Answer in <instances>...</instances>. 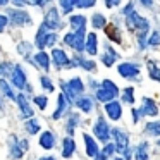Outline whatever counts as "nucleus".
Here are the masks:
<instances>
[{"mask_svg": "<svg viewBox=\"0 0 160 160\" xmlns=\"http://www.w3.org/2000/svg\"><path fill=\"white\" fill-rule=\"evenodd\" d=\"M126 26H128L129 31H136V35L148 33V29H150V22L145 18H141L139 14H136L134 11L126 16Z\"/></svg>", "mask_w": 160, "mask_h": 160, "instance_id": "f257e3e1", "label": "nucleus"}, {"mask_svg": "<svg viewBox=\"0 0 160 160\" xmlns=\"http://www.w3.org/2000/svg\"><path fill=\"white\" fill-rule=\"evenodd\" d=\"M60 88H62V93L66 95L71 102H72L74 98L81 97L83 91H84V84L79 78H72V79L67 81V83L66 81H60Z\"/></svg>", "mask_w": 160, "mask_h": 160, "instance_id": "f03ea898", "label": "nucleus"}, {"mask_svg": "<svg viewBox=\"0 0 160 160\" xmlns=\"http://www.w3.org/2000/svg\"><path fill=\"white\" fill-rule=\"evenodd\" d=\"M59 40V35L55 31H48L45 26H40L38 33H36V38H35V45L38 47L40 50L47 48V47H53Z\"/></svg>", "mask_w": 160, "mask_h": 160, "instance_id": "7ed1b4c3", "label": "nucleus"}, {"mask_svg": "<svg viewBox=\"0 0 160 160\" xmlns=\"http://www.w3.org/2000/svg\"><path fill=\"white\" fill-rule=\"evenodd\" d=\"M29 148V141L28 139H21L18 136H11L9 139V157L12 160H19L24 157V153Z\"/></svg>", "mask_w": 160, "mask_h": 160, "instance_id": "20e7f679", "label": "nucleus"}, {"mask_svg": "<svg viewBox=\"0 0 160 160\" xmlns=\"http://www.w3.org/2000/svg\"><path fill=\"white\" fill-rule=\"evenodd\" d=\"M7 18L9 22H11L14 28H24V26H29L33 22V19L29 18V12L22 11V9H9L7 11Z\"/></svg>", "mask_w": 160, "mask_h": 160, "instance_id": "39448f33", "label": "nucleus"}, {"mask_svg": "<svg viewBox=\"0 0 160 160\" xmlns=\"http://www.w3.org/2000/svg\"><path fill=\"white\" fill-rule=\"evenodd\" d=\"M117 95H119V88L115 86V83L110 79H105L103 83H102V88L97 90V98L100 102H112Z\"/></svg>", "mask_w": 160, "mask_h": 160, "instance_id": "423d86ee", "label": "nucleus"}, {"mask_svg": "<svg viewBox=\"0 0 160 160\" xmlns=\"http://www.w3.org/2000/svg\"><path fill=\"white\" fill-rule=\"evenodd\" d=\"M64 43H66L67 47H71V48H74L76 52H83L84 43H86V40H84V31L67 33V35L64 36Z\"/></svg>", "mask_w": 160, "mask_h": 160, "instance_id": "0eeeda50", "label": "nucleus"}, {"mask_svg": "<svg viewBox=\"0 0 160 160\" xmlns=\"http://www.w3.org/2000/svg\"><path fill=\"white\" fill-rule=\"evenodd\" d=\"M43 26H45L47 29H57L59 31L60 28H62V21H60V12L57 11V7H50L48 11L45 12V18H43Z\"/></svg>", "mask_w": 160, "mask_h": 160, "instance_id": "6e6552de", "label": "nucleus"}, {"mask_svg": "<svg viewBox=\"0 0 160 160\" xmlns=\"http://www.w3.org/2000/svg\"><path fill=\"white\" fill-rule=\"evenodd\" d=\"M93 132L102 143H108V139H110V128H108V124L105 122L103 117L97 119V122L93 126Z\"/></svg>", "mask_w": 160, "mask_h": 160, "instance_id": "1a4fd4ad", "label": "nucleus"}, {"mask_svg": "<svg viewBox=\"0 0 160 160\" xmlns=\"http://www.w3.org/2000/svg\"><path fill=\"white\" fill-rule=\"evenodd\" d=\"M11 81H12V86H16L18 90H26L28 78H26V72L22 71V67L19 64H14V69H12V74H11Z\"/></svg>", "mask_w": 160, "mask_h": 160, "instance_id": "9d476101", "label": "nucleus"}, {"mask_svg": "<svg viewBox=\"0 0 160 160\" xmlns=\"http://www.w3.org/2000/svg\"><path fill=\"white\" fill-rule=\"evenodd\" d=\"M50 59L53 60V66H55V69L72 67V64H71V59L67 57V53L64 52L62 48H53V50H52V57H50Z\"/></svg>", "mask_w": 160, "mask_h": 160, "instance_id": "9b49d317", "label": "nucleus"}, {"mask_svg": "<svg viewBox=\"0 0 160 160\" xmlns=\"http://www.w3.org/2000/svg\"><path fill=\"white\" fill-rule=\"evenodd\" d=\"M71 105H72V102H71L64 93H60L59 97H57V108H55V112H53L52 117L55 119V121L60 119V117H64V115L71 110Z\"/></svg>", "mask_w": 160, "mask_h": 160, "instance_id": "f8f14e48", "label": "nucleus"}, {"mask_svg": "<svg viewBox=\"0 0 160 160\" xmlns=\"http://www.w3.org/2000/svg\"><path fill=\"white\" fill-rule=\"evenodd\" d=\"M16 103H18V107H19V110H21V115L24 119H31L33 117V108H31V105H29V100L26 98V95L24 93H18L16 95Z\"/></svg>", "mask_w": 160, "mask_h": 160, "instance_id": "ddd939ff", "label": "nucleus"}, {"mask_svg": "<svg viewBox=\"0 0 160 160\" xmlns=\"http://www.w3.org/2000/svg\"><path fill=\"white\" fill-rule=\"evenodd\" d=\"M112 136H114V139H115V148L121 153H124L126 150H128V145H129L128 134H126L122 129H114V131H112Z\"/></svg>", "mask_w": 160, "mask_h": 160, "instance_id": "4468645a", "label": "nucleus"}, {"mask_svg": "<svg viewBox=\"0 0 160 160\" xmlns=\"http://www.w3.org/2000/svg\"><path fill=\"white\" fill-rule=\"evenodd\" d=\"M117 71H119V74H121L122 78H136L139 74V67L136 66V64H131V62H124V64H121V66L117 67Z\"/></svg>", "mask_w": 160, "mask_h": 160, "instance_id": "2eb2a0df", "label": "nucleus"}, {"mask_svg": "<svg viewBox=\"0 0 160 160\" xmlns=\"http://www.w3.org/2000/svg\"><path fill=\"white\" fill-rule=\"evenodd\" d=\"M105 112H107V115L112 119V121H119L122 115V107L119 102H107V105H105Z\"/></svg>", "mask_w": 160, "mask_h": 160, "instance_id": "dca6fc26", "label": "nucleus"}, {"mask_svg": "<svg viewBox=\"0 0 160 160\" xmlns=\"http://www.w3.org/2000/svg\"><path fill=\"white\" fill-rule=\"evenodd\" d=\"M83 139H84V146H86V155L88 157H97L98 153H100V152H98L97 141H95L90 134H86V132L83 134Z\"/></svg>", "mask_w": 160, "mask_h": 160, "instance_id": "f3484780", "label": "nucleus"}, {"mask_svg": "<svg viewBox=\"0 0 160 160\" xmlns=\"http://www.w3.org/2000/svg\"><path fill=\"white\" fill-rule=\"evenodd\" d=\"M69 24L74 31H84L86 29V18L81 14H74L69 18Z\"/></svg>", "mask_w": 160, "mask_h": 160, "instance_id": "a211bd4d", "label": "nucleus"}, {"mask_svg": "<svg viewBox=\"0 0 160 160\" xmlns=\"http://www.w3.org/2000/svg\"><path fill=\"white\" fill-rule=\"evenodd\" d=\"M141 112L143 115H157L158 114V107L152 98H143V105H141Z\"/></svg>", "mask_w": 160, "mask_h": 160, "instance_id": "6ab92c4d", "label": "nucleus"}, {"mask_svg": "<svg viewBox=\"0 0 160 160\" xmlns=\"http://www.w3.org/2000/svg\"><path fill=\"white\" fill-rule=\"evenodd\" d=\"M40 146L45 150H52L55 146V134L52 131H45L40 136Z\"/></svg>", "mask_w": 160, "mask_h": 160, "instance_id": "aec40b11", "label": "nucleus"}, {"mask_svg": "<svg viewBox=\"0 0 160 160\" xmlns=\"http://www.w3.org/2000/svg\"><path fill=\"white\" fill-rule=\"evenodd\" d=\"M84 50H86L90 55H97L98 52V38L95 33H90L86 36V43H84Z\"/></svg>", "mask_w": 160, "mask_h": 160, "instance_id": "412c9836", "label": "nucleus"}, {"mask_svg": "<svg viewBox=\"0 0 160 160\" xmlns=\"http://www.w3.org/2000/svg\"><path fill=\"white\" fill-rule=\"evenodd\" d=\"M35 62L38 67H42L43 71H50V55L45 53V50H40L35 55Z\"/></svg>", "mask_w": 160, "mask_h": 160, "instance_id": "4be33fe9", "label": "nucleus"}, {"mask_svg": "<svg viewBox=\"0 0 160 160\" xmlns=\"http://www.w3.org/2000/svg\"><path fill=\"white\" fill-rule=\"evenodd\" d=\"M74 150H76V143H74V139L71 138H64L62 141V157L64 158H71L74 153Z\"/></svg>", "mask_w": 160, "mask_h": 160, "instance_id": "5701e85b", "label": "nucleus"}, {"mask_svg": "<svg viewBox=\"0 0 160 160\" xmlns=\"http://www.w3.org/2000/svg\"><path fill=\"white\" fill-rule=\"evenodd\" d=\"M76 105H78V108H79V110L90 114L91 108H93V100H91L90 97H79V98L76 100Z\"/></svg>", "mask_w": 160, "mask_h": 160, "instance_id": "b1692460", "label": "nucleus"}, {"mask_svg": "<svg viewBox=\"0 0 160 160\" xmlns=\"http://www.w3.org/2000/svg\"><path fill=\"white\" fill-rule=\"evenodd\" d=\"M105 35L108 36V40H112L114 43H121V33H119V29H117V26H114V24H108V26H105Z\"/></svg>", "mask_w": 160, "mask_h": 160, "instance_id": "393cba45", "label": "nucleus"}, {"mask_svg": "<svg viewBox=\"0 0 160 160\" xmlns=\"http://www.w3.org/2000/svg\"><path fill=\"white\" fill-rule=\"evenodd\" d=\"M115 60H117V53H115L114 50H112L110 47L107 45V47H105V53L102 55V62H103L107 67H110L112 64L115 62Z\"/></svg>", "mask_w": 160, "mask_h": 160, "instance_id": "a878e982", "label": "nucleus"}, {"mask_svg": "<svg viewBox=\"0 0 160 160\" xmlns=\"http://www.w3.org/2000/svg\"><path fill=\"white\" fill-rule=\"evenodd\" d=\"M31 48H33L31 43H28V42H21L18 47H16V52H18L19 55H22L26 60H29V57H31Z\"/></svg>", "mask_w": 160, "mask_h": 160, "instance_id": "bb28decb", "label": "nucleus"}, {"mask_svg": "<svg viewBox=\"0 0 160 160\" xmlns=\"http://www.w3.org/2000/svg\"><path fill=\"white\" fill-rule=\"evenodd\" d=\"M12 84H9L5 79H0V93L5 95V97L9 98V100H16V93L12 91Z\"/></svg>", "mask_w": 160, "mask_h": 160, "instance_id": "cd10ccee", "label": "nucleus"}, {"mask_svg": "<svg viewBox=\"0 0 160 160\" xmlns=\"http://www.w3.org/2000/svg\"><path fill=\"white\" fill-rule=\"evenodd\" d=\"M24 129H26V132L28 134H36V132L40 131V122L36 121V119H28L26 121V124H24Z\"/></svg>", "mask_w": 160, "mask_h": 160, "instance_id": "c85d7f7f", "label": "nucleus"}, {"mask_svg": "<svg viewBox=\"0 0 160 160\" xmlns=\"http://www.w3.org/2000/svg\"><path fill=\"white\" fill-rule=\"evenodd\" d=\"M12 69H14V62L4 60V62L0 64V76H2V78H11Z\"/></svg>", "mask_w": 160, "mask_h": 160, "instance_id": "c756f323", "label": "nucleus"}, {"mask_svg": "<svg viewBox=\"0 0 160 160\" xmlns=\"http://www.w3.org/2000/svg\"><path fill=\"white\" fill-rule=\"evenodd\" d=\"M91 26H93L95 29H102L107 26V21H105V16L102 14H93V18H91Z\"/></svg>", "mask_w": 160, "mask_h": 160, "instance_id": "7c9ffc66", "label": "nucleus"}, {"mask_svg": "<svg viewBox=\"0 0 160 160\" xmlns=\"http://www.w3.org/2000/svg\"><path fill=\"white\" fill-rule=\"evenodd\" d=\"M78 122H79V115H78V114H71L69 121H67V124H66V129H67V132H69L71 136H72V132H74V129H76Z\"/></svg>", "mask_w": 160, "mask_h": 160, "instance_id": "2f4dec72", "label": "nucleus"}, {"mask_svg": "<svg viewBox=\"0 0 160 160\" xmlns=\"http://www.w3.org/2000/svg\"><path fill=\"white\" fill-rule=\"evenodd\" d=\"M59 5L64 14H71V11L76 7V0H59Z\"/></svg>", "mask_w": 160, "mask_h": 160, "instance_id": "473e14b6", "label": "nucleus"}, {"mask_svg": "<svg viewBox=\"0 0 160 160\" xmlns=\"http://www.w3.org/2000/svg\"><path fill=\"white\" fill-rule=\"evenodd\" d=\"M146 148H148V143H141V145L136 148V160H148Z\"/></svg>", "mask_w": 160, "mask_h": 160, "instance_id": "72a5a7b5", "label": "nucleus"}, {"mask_svg": "<svg viewBox=\"0 0 160 160\" xmlns=\"http://www.w3.org/2000/svg\"><path fill=\"white\" fill-rule=\"evenodd\" d=\"M145 131L152 136H160V122H150V124H146Z\"/></svg>", "mask_w": 160, "mask_h": 160, "instance_id": "f704fd0d", "label": "nucleus"}, {"mask_svg": "<svg viewBox=\"0 0 160 160\" xmlns=\"http://www.w3.org/2000/svg\"><path fill=\"white\" fill-rule=\"evenodd\" d=\"M148 67H150V78H152L153 81H158V83H160V69L155 66V62H152V60H150Z\"/></svg>", "mask_w": 160, "mask_h": 160, "instance_id": "c9c22d12", "label": "nucleus"}, {"mask_svg": "<svg viewBox=\"0 0 160 160\" xmlns=\"http://www.w3.org/2000/svg\"><path fill=\"white\" fill-rule=\"evenodd\" d=\"M122 100L128 102V103H132V102H134V90H132V86H128L122 91Z\"/></svg>", "mask_w": 160, "mask_h": 160, "instance_id": "e433bc0d", "label": "nucleus"}, {"mask_svg": "<svg viewBox=\"0 0 160 160\" xmlns=\"http://www.w3.org/2000/svg\"><path fill=\"white\" fill-rule=\"evenodd\" d=\"M33 100H35V103L38 105V108H40V110H45V108H47V105H48V98H47L45 95H38V97H35Z\"/></svg>", "mask_w": 160, "mask_h": 160, "instance_id": "4c0bfd02", "label": "nucleus"}, {"mask_svg": "<svg viewBox=\"0 0 160 160\" xmlns=\"http://www.w3.org/2000/svg\"><path fill=\"white\" fill-rule=\"evenodd\" d=\"M40 83H42V88H45L47 91H53V90H55L53 83L50 81V78H47V76H42V78H40Z\"/></svg>", "mask_w": 160, "mask_h": 160, "instance_id": "58836bf2", "label": "nucleus"}, {"mask_svg": "<svg viewBox=\"0 0 160 160\" xmlns=\"http://www.w3.org/2000/svg\"><path fill=\"white\" fill-rule=\"evenodd\" d=\"M97 4V0H76V7L79 9H90Z\"/></svg>", "mask_w": 160, "mask_h": 160, "instance_id": "ea45409f", "label": "nucleus"}, {"mask_svg": "<svg viewBox=\"0 0 160 160\" xmlns=\"http://www.w3.org/2000/svg\"><path fill=\"white\" fill-rule=\"evenodd\" d=\"M148 45H152V47H157V45H160V31H155L152 36H150V40H148Z\"/></svg>", "mask_w": 160, "mask_h": 160, "instance_id": "a19ab883", "label": "nucleus"}, {"mask_svg": "<svg viewBox=\"0 0 160 160\" xmlns=\"http://www.w3.org/2000/svg\"><path fill=\"white\" fill-rule=\"evenodd\" d=\"M28 2V5H36V7H45V5H48L52 0H26Z\"/></svg>", "mask_w": 160, "mask_h": 160, "instance_id": "79ce46f5", "label": "nucleus"}, {"mask_svg": "<svg viewBox=\"0 0 160 160\" xmlns=\"http://www.w3.org/2000/svg\"><path fill=\"white\" fill-rule=\"evenodd\" d=\"M114 152H115V145H110V143H105V148H103V155L105 157H110V155H114Z\"/></svg>", "mask_w": 160, "mask_h": 160, "instance_id": "37998d69", "label": "nucleus"}, {"mask_svg": "<svg viewBox=\"0 0 160 160\" xmlns=\"http://www.w3.org/2000/svg\"><path fill=\"white\" fill-rule=\"evenodd\" d=\"M9 24V18L4 14H0V33H4L5 31V26Z\"/></svg>", "mask_w": 160, "mask_h": 160, "instance_id": "c03bdc74", "label": "nucleus"}, {"mask_svg": "<svg viewBox=\"0 0 160 160\" xmlns=\"http://www.w3.org/2000/svg\"><path fill=\"white\" fill-rule=\"evenodd\" d=\"M119 4H121V0H105V5H107L108 9H112V7H117Z\"/></svg>", "mask_w": 160, "mask_h": 160, "instance_id": "a18cd8bd", "label": "nucleus"}, {"mask_svg": "<svg viewBox=\"0 0 160 160\" xmlns=\"http://www.w3.org/2000/svg\"><path fill=\"white\" fill-rule=\"evenodd\" d=\"M12 4H14L18 9H22L24 5H28V2H26V0H12Z\"/></svg>", "mask_w": 160, "mask_h": 160, "instance_id": "49530a36", "label": "nucleus"}, {"mask_svg": "<svg viewBox=\"0 0 160 160\" xmlns=\"http://www.w3.org/2000/svg\"><path fill=\"white\" fill-rule=\"evenodd\" d=\"M132 11H134V5H132V2H129V4L124 7V16H128L129 12H132Z\"/></svg>", "mask_w": 160, "mask_h": 160, "instance_id": "de8ad7c7", "label": "nucleus"}, {"mask_svg": "<svg viewBox=\"0 0 160 160\" xmlns=\"http://www.w3.org/2000/svg\"><path fill=\"white\" fill-rule=\"evenodd\" d=\"M131 115H132V122H138V119H139V110H134V108H132V110H131Z\"/></svg>", "mask_w": 160, "mask_h": 160, "instance_id": "09e8293b", "label": "nucleus"}, {"mask_svg": "<svg viewBox=\"0 0 160 160\" xmlns=\"http://www.w3.org/2000/svg\"><path fill=\"white\" fill-rule=\"evenodd\" d=\"M141 4L145 5V7H152V5H153V0H141Z\"/></svg>", "mask_w": 160, "mask_h": 160, "instance_id": "8fccbe9b", "label": "nucleus"}, {"mask_svg": "<svg viewBox=\"0 0 160 160\" xmlns=\"http://www.w3.org/2000/svg\"><path fill=\"white\" fill-rule=\"evenodd\" d=\"M95 160H107V157H105L103 153H98V155L95 157Z\"/></svg>", "mask_w": 160, "mask_h": 160, "instance_id": "3c124183", "label": "nucleus"}, {"mask_svg": "<svg viewBox=\"0 0 160 160\" xmlns=\"http://www.w3.org/2000/svg\"><path fill=\"white\" fill-rule=\"evenodd\" d=\"M9 4V0H0V7H5Z\"/></svg>", "mask_w": 160, "mask_h": 160, "instance_id": "603ef678", "label": "nucleus"}, {"mask_svg": "<svg viewBox=\"0 0 160 160\" xmlns=\"http://www.w3.org/2000/svg\"><path fill=\"white\" fill-rule=\"evenodd\" d=\"M40 160H55L53 157H43V158H40Z\"/></svg>", "mask_w": 160, "mask_h": 160, "instance_id": "864d4df0", "label": "nucleus"}, {"mask_svg": "<svg viewBox=\"0 0 160 160\" xmlns=\"http://www.w3.org/2000/svg\"><path fill=\"white\" fill-rule=\"evenodd\" d=\"M115 160H122V158H115Z\"/></svg>", "mask_w": 160, "mask_h": 160, "instance_id": "5fc2aeb1", "label": "nucleus"}, {"mask_svg": "<svg viewBox=\"0 0 160 160\" xmlns=\"http://www.w3.org/2000/svg\"><path fill=\"white\" fill-rule=\"evenodd\" d=\"M0 50H2V47H0Z\"/></svg>", "mask_w": 160, "mask_h": 160, "instance_id": "6e6d98bb", "label": "nucleus"}]
</instances>
